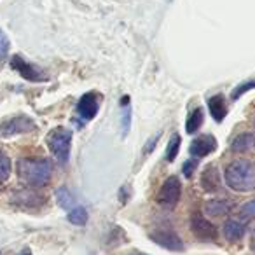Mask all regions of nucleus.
Returning <instances> with one entry per match:
<instances>
[{
    "mask_svg": "<svg viewBox=\"0 0 255 255\" xmlns=\"http://www.w3.org/2000/svg\"><path fill=\"white\" fill-rule=\"evenodd\" d=\"M18 175L30 187H42L49 184L53 166L44 157H23L18 161Z\"/></svg>",
    "mask_w": 255,
    "mask_h": 255,
    "instance_id": "nucleus-1",
    "label": "nucleus"
},
{
    "mask_svg": "<svg viewBox=\"0 0 255 255\" xmlns=\"http://www.w3.org/2000/svg\"><path fill=\"white\" fill-rule=\"evenodd\" d=\"M226 184L236 192H250L255 189V168L250 161L236 159L226 166Z\"/></svg>",
    "mask_w": 255,
    "mask_h": 255,
    "instance_id": "nucleus-2",
    "label": "nucleus"
},
{
    "mask_svg": "<svg viewBox=\"0 0 255 255\" xmlns=\"http://www.w3.org/2000/svg\"><path fill=\"white\" fill-rule=\"evenodd\" d=\"M47 147L56 157L60 164H67L70 157V145H72V131L68 128H54L47 135Z\"/></svg>",
    "mask_w": 255,
    "mask_h": 255,
    "instance_id": "nucleus-3",
    "label": "nucleus"
},
{
    "mask_svg": "<svg viewBox=\"0 0 255 255\" xmlns=\"http://www.w3.org/2000/svg\"><path fill=\"white\" fill-rule=\"evenodd\" d=\"M182 196V184L177 177H170L161 185L159 192L156 196V203L166 210H173L178 205Z\"/></svg>",
    "mask_w": 255,
    "mask_h": 255,
    "instance_id": "nucleus-4",
    "label": "nucleus"
},
{
    "mask_svg": "<svg viewBox=\"0 0 255 255\" xmlns=\"http://www.w3.org/2000/svg\"><path fill=\"white\" fill-rule=\"evenodd\" d=\"M35 124H33V119H30L28 116H14L11 119L4 121L2 126H0V135L2 136H14V135H23V133L32 131Z\"/></svg>",
    "mask_w": 255,
    "mask_h": 255,
    "instance_id": "nucleus-5",
    "label": "nucleus"
},
{
    "mask_svg": "<svg viewBox=\"0 0 255 255\" xmlns=\"http://www.w3.org/2000/svg\"><path fill=\"white\" fill-rule=\"evenodd\" d=\"M11 67L14 68L16 72H18L19 75H21L25 81H30V82H40L46 79V75H44V72L40 70L39 67H35V65L28 63V61L25 60V58L21 56V54H14L11 60Z\"/></svg>",
    "mask_w": 255,
    "mask_h": 255,
    "instance_id": "nucleus-6",
    "label": "nucleus"
},
{
    "mask_svg": "<svg viewBox=\"0 0 255 255\" xmlns=\"http://www.w3.org/2000/svg\"><path fill=\"white\" fill-rule=\"evenodd\" d=\"M150 240L159 245V247L166 248V250H171V252L184 250V243H182V240L178 238V234L175 233V231L168 229V227H159V229H156L154 233H150Z\"/></svg>",
    "mask_w": 255,
    "mask_h": 255,
    "instance_id": "nucleus-7",
    "label": "nucleus"
},
{
    "mask_svg": "<svg viewBox=\"0 0 255 255\" xmlns=\"http://www.w3.org/2000/svg\"><path fill=\"white\" fill-rule=\"evenodd\" d=\"M191 231H192V234L201 241H215L217 236H219L217 227L213 226L208 219L198 215V213H194V215L191 217Z\"/></svg>",
    "mask_w": 255,
    "mask_h": 255,
    "instance_id": "nucleus-8",
    "label": "nucleus"
},
{
    "mask_svg": "<svg viewBox=\"0 0 255 255\" xmlns=\"http://www.w3.org/2000/svg\"><path fill=\"white\" fill-rule=\"evenodd\" d=\"M77 112L86 121L95 119L96 114H98V95L93 91L82 95V98L77 103Z\"/></svg>",
    "mask_w": 255,
    "mask_h": 255,
    "instance_id": "nucleus-9",
    "label": "nucleus"
},
{
    "mask_svg": "<svg viewBox=\"0 0 255 255\" xmlns=\"http://www.w3.org/2000/svg\"><path fill=\"white\" fill-rule=\"evenodd\" d=\"M215 150H217V140L213 135L199 136V138H196L194 142L191 143V147H189V152H191L194 157H198V159L215 152Z\"/></svg>",
    "mask_w": 255,
    "mask_h": 255,
    "instance_id": "nucleus-10",
    "label": "nucleus"
},
{
    "mask_svg": "<svg viewBox=\"0 0 255 255\" xmlns=\"http://www.w3.org/2000/svg\"><path fill=\"white\" fill-rule=\"evenodd\" d=\"M201 187L206 192H217L220 189V177L215 164H208L201 173Z\"/></svg>",
    "mask_w": 255,
    "mask_h": 255,
    "instance_id": "nucleus-11",
    "label": "nucleus"
},
{
    "mask_svg": "<svg viewBox=\"0 0 255 255\" xmlns=\"http://www.w3.org/2000/svg\"><path fill=\"white\" fill-rule=\"evenodd\" d=\"M231 208H233V203L229 199H212V201H206L205 205V212L210 217H222L229 213Z\"/></svg>",
    "mask_w": 255,
    "mask_h": 255,
    "instance_id": "nucleus-12",
    "label": "nucleus"
},
{
    "mask_svg": "<svg viewBox=\"0 0 255 255\" xmlns=\"http://www.w3.org/2000/svg\"><path fill=\"white\" fill-rule=\"evenodd\" d=\"M208 109L212 117L217 123H222V119L227 114V105H226V98L224 95H215L212 98H208Z\"/></svg>",
    "mask_w": 255,
    "mask_h": 255,
    "instance_id": "nucleus-13",
    "label": "nucleus"
},
{
    "mask_svg": "<svg viewBox=\"0 0 255 255\" xmlns=\"http://www.w3.org/2000/svg\"><path fill=\"white\" fill-rule=\"evenodd\" d=\"M224 236L229 241H240L245 236V226L240 220H227L224 224Z\"/></svg>",
    "mask_w": 255,
    "mask_h": 255,
    "instance_id": "nucleus-14",
    "label": "nucleus"
},
{
    "mask_svg": "<svg viewBox=\"0 0 255 255\" xmlns=\"http://www.w3.org/2000/svg\"><path fill=\"white\" fill-rule=\"evenodd\" d=\"M203 119H205V114H203L201 107L192 109L191 114H189V117H187V121H185V131H187L189 135H194L199 128H201Z\"/></svg>",
    "mask_w": 255,
    "mask_h": 255,
    "instance_id": "nucleus-15",
    "label": "nucleus"
},
{
    "mask_svg": "<svg viewBox=\"0 0 255 255\" xmlns=\"http://www.w3.org/2000/svg\"><path fill=\"white\" fill-rule=\"evenodd\" d=\"M252 147H254V135L243 133V135L236 136V140L233 142L231 149H233V152H248Z\"/></svg>",
    "mask_w": 255,
    "mask_h": 255,
    "instance_id": "nucleus-16",
    "label": "nucleus"
},
{
    "mask_svg": "<svg viewBox=\"0 0 255 255\" xmlns=\"http://www.w3.org/2000/svg\"><path fill=\"white\" fill-rule=\"evenodd\" d=\"M123 112H121V126H123V136L128 135L129 131V123H131V110H129V96H123L121 100Z\"/></svg>",
    "mask_w": 255,
    "mask_h": 255,
    "instance_id": "nucleus-17",
    "label": "nucleus"
},
{
    "mask_svg": "<svg viewBox=\"0 0 255 255\" xmlns=\"http://www.w3.org/2000/svg\"><path fill=\"white\" fill-rule=\"evenodd\" d=\"M56 201H58V205H60V208L68 210V212H70V210L74 208L75 199H74L72 192L68 191L67 187H60V189L56 191Z\"/></svg>",
    "mask_w": 255,
    "mask_h": 255,
    "instance_id": "nucleus-18",
    "label": "nucleus"
},
{
    "mask_svg": "<svg viewBox=\"0 0 255 255\" xmlns=\"http://www.w3.org/2000/svg\"><path fill=\"white\" fill-rule=\"evenodd\" d=\"M180 143H182L180 135H178V133H175V135L170 138V142H168V147H166V161L173 163V161L177 159L178 150H180Z\"/></svg>",
    "mask_w": 255,
    "mask_h": 255,
    "instance_id": "nucleus-19",
    "label": "nucleus"
},
{
    "mask_svg": "<svg viewBox=\"0 0 255 255\" xmlns=\"http://www.w3.org/2000/svg\"><path fill=\"white\" fill-rule=\"evenodd\" d=\"M68 222H72L74 226H84L88 222V212L82 206H75L68 212Z\"/></svg>",
    "mask_w": 255,
    "mask_h": 255,
    "instance_id": "nucleus-20",
    "label": "nucleus"
},
{
    "mask_svg": "<svg viewBox=\"0 0 255 255\" xmlns=\"http://www.w3.org/2000/svg\"><path fill=\"white\" fill-rule=\"evenodd\" d=\"M11 170H12L11 159L7 157V154H4L0 150V184L7 180L9 175H11Z\"/></svg>",
    "mask_w": 255,
    "mask_h": 255,
    "instance_id": "nucleus-21",
    "label": "nucleus"
},
{
    "mask_svg": "<svg viewBox=\"0 0 255 255\" xmlns=\"http://www.w3.org/2000/svg\"><path fill=\"white\" fill-rule=\"evenodd\" d=\"M252 88H255V81L241 82L240 86H236V88L233 89V93H231V98H233V100H238V98H240V96H243L247 91H250Z\"/></svg>",
    "mask_w": 255,
    "mask_h": 255,
    "instance_id": "nucleus-22",
    "label": "nucleus"
},
{
    "mask_svg": "<svg viewBox=\"0 0 255 255\" xmlns=\"http://www.w3.org/2000/svg\"><path fill=\"white\" fill-rule=\"evenodd\" d=\"M240 215L243 217V219H254L255 217V199H252V201H247L243 206L240 208Z\"/></svg>",
    "mask_w": 255,
    "mask_h": 255,
    "instance_id": "nucleus-23",
    "label": "nucleus"
},
{
    "mask_svg": "<svg viewBox=\"0 0 255 255\" xmlns=\"http://www.w3.org/2000/svg\"><path fill=\"white\" fill-rule=\"evenodd\" d=\"M196 164H198V161L196 159H189L184 163V168H182V171H184V177L185 178H191L192 177V171H194Z\"/></svg>",
    "mask_w": 255,
    "mask_h": 255,
    "instance_id": "nucleus-24",
    "label": "nucleus"
},
{
    "mask_svg": "<svg viewBox=\"0 0 255 255\" xmlns=\"http://www.w3.org/2000/svg\"><path fill=\"white\" fill-rule=\"evenodd\" d=\"M159 136H161V131H157L156 135H152L149 138V142H147V145H145V149H143V152L145 154H150L154 150V147L157 145V142H159Z\"/></svg>",
    "mask_w": 255,
    "mask_h": 255,
    "instance_id": "nucleus-25",
    "label": "nucleus"
},
{
    "mask_svg": "<svg viewBox=\"0 0 255 255\" xmlns=\"http://www.w3.org/2000/svg\"><path fill=\"white\" fill-rule=\"evenodd\" d=\"M252 245L255 247V231H254V236H252Z\"/></svg>",
    "mask_w": 255,
    "mask_h": 255,
    "instance_id": "nucleus-26",
    "label": "nucleus"
},
{
    "mask_svg": "<svg viewBox=\"0 0 255 255\" xmlns=\"http://www.w3.org/2000/svg\"><path fill=\"white\" fill-rule=\"evenodd\" d=\"M23 255H32V254H28V252H25V254H23Z\"/></svg>",
    "mask_w": 255,
    "mask_h": 255,
    "instance_id": "nucleus-27",
    "label": "nucleus"
}]
</instances>
